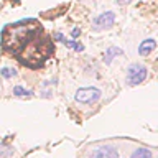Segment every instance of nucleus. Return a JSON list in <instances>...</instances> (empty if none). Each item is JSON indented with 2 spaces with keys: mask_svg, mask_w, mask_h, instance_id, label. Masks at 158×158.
<instances>
[{
  "mask_svg": "<svg viewBox=\"0 0 158 158\" xmlns=\"http://www.w3.org/2000/svg\"><path fill=\"white\" fill-rule=\"evenodd\" d=\"M115 23V13L114 12H102L92 20V28L94 30H109Z\"/></svg>",
  "mask_w": 158,
  "mask_h": 158,
  "instance_id": "4",
  "label": "nucleus"
},
{
  "mask_svg": "<svg viewBox=\"0 0 158 158\" xmlns=\"http://www.w3.org/2000/svg\"><path fill=\"white\" fill-rule=\"evenodd\" d=\"M147 74H148V71L143 64H130L125 73L127 84L128 86H138V84H142L147 79Z\"/></svg>",
  "mask_w": 158,
  "mask_h": 158,
  "instance_id": "3",
  "label": "nucleus"
},
{
  "mask_svg": "<svg viewBox=\"0 0 158 158\" xmlns=\"http://www.w3.org/2000/svg\"><path fill=\"white\" fill-rule=\"evenodd\" d=\"M155 48H156V40L147 38L138 44V54H140V56H148L150 53L155 51Z\"/></svg>",
  "mask_w": 158,
  "mask_h": 158,
  "instance_id": "5",
  "label": "nucleus"
},
{
  "mask_svg": "<svg viewBox=\"0 0 158 158\" xmlns=\"http://www.w3.org/2000/svg\"><path fill=\"white\" fill-rule=\"evenodd\" d=\"M118 156H120V152L110 142H101L89 145L81 155V158H118Z\"/></svg>",
  "mask_w": 158,
  "mask_h": 158,
  "instance_id": "1",
  "label": "nucleus"
},
{
  "mask_svg": "<svg viewBox=\"0 0 158 158\" xmlns=\"http://www.w3.org/2000/svg\"><path fill=\"white\" fill-rule=\"evenodd\" d=\"M120 54H122V49H120V48L110 46V48L106 51V54H104V63H106V64H110L112 59L115 58V56H120Z\"/></svg>",
  "mask_w": 158,
  "mask_h": 158,
  "instance_id": "7",
  "label": "nucleus"
},
{
  "mask_svg": "<svg viewBox=\"0 0 158 158\" xmlns=\"http://www.w3.org/2000/svg\"><path fill=\"white\" fill-rule=\"evenodd\" d=\"M0 76L3 79H12L17 76V71H15V68H8V66H3L0 69Z\"/></svg>",
  "mask_w": 158,
  "mask_h": 158,
  "instance_id": "8",
  "label": "nucleus"
},
{
  "mask_svg": "<svg viewBox=\"0 0 158 158\" xmlns=\"http://www.w3.org/2000/svg\"><path fill=\"white\" fill-rule=\"evenodd\" d=\"M13 96H17V97H30L31 96V91L25 89L23 86H15L13 87Z\"/></svg>",
  "mask_w": 158,
  "mask_h": 158,
  "instance_id": "9",
  "label": "nucleus"
},
{
  "mask_svg": "<svg viewBox=\"0 0 158 158\" xmlns=\"http://www.w3.org/2000/svg\"><path fill=\"white\" fill-rule=\"evenodd\" d=\"M102 92L101 89L97 87H92V86H86V87H79L76 94H74V101L79 102V104H94L101 99Z\"/></svg>",
  "mask_w": 158,
  "mask_h": 158,
  "instance_id": "2",
  "label": "nucleus"
},
{
  "mask_svg": "<svg viewBox=\"0 0 158 158\" xmlns=\"http://www.w3.org/2000/svg\"><path fill=\"white\" fill-rule=\"evenodd\" d=\"M128 158H153V152L147 147H138L130 153Z\"/></svg>",
  "mask_w": 158,
  "mask_h": 158,
  "instance_id": "6",
  "label": "nucleus"
},
{
  "mask_svg": "<svg viewBox=\"0 0 158 158\" xmlns=\"http://www.w3.org/2000/svg\"><path fill=\"white\" fill-rule=\"evenodd\" d=\"M117 5H127V3H132L133 0H115Z\"/></svg>",
  "mask_w": 158,
  "mask_h": 158,
  "instance_id": "10",
  "label": "nucleus"
}]
</instances>
